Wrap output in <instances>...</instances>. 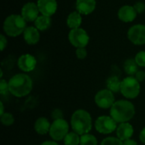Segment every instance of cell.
<instances>
[{
    "mask_svg": "<svg viewBox=\"0 0 145 145\" xmlns=\"http://www.w3.org/2000/svg\"><path fill=\"white\" fill-rule=\"evenodd\" d=\"M32 80L24 73L16 74L8 81L9 93L18 98L28 95L32 90Z\"/></svg>",
    "mask_w": 145,
    "mask_h": 145,
    "instance_id": "obj_1",
    "label": "cell"
},
{
    "mask_svg": "<svg viewBox=\"0 0 145 145\" xmlns=\"http://www.w3.org/2000/svg\"><path fill=\"white\" fill-rule=\"evenodd\" d=\"M50 127L51 124L45 117H39L34 124V129L39 135H45L49 133Z\"/></svg>",
    "mask_w": 145,
    "mask_h": 145,
    "instance_id": "obj_18",
    "label": "cell"
},
{
    "mask_svg": "<svg viewBox=\"0 0 145 145\" xmlns=\"http://www.w3.org/2000/svg\"><path fill=\"white\" fill-rule=\"evenodd\" d=\"M80 145H98V141L93 135L86 133L81 136Z\"/></svg>",
    "mask_w": 145,
    "mask_h": 145,
    "instance_id": "obj_24",
    "label": "cell"
},
{
    "mask_svg": "<svg viewBox=\"0 0 145 145\" xmlns=\"http://www.w3.org/2000/svg\"><path fill=\"white\" fill-rule=\"evenodd\" d=\"M100 145H123V143L121 139L118 138H114V137H109L105 138Z\"/></svg>",
    "mask_w": 145,
    "mask_h": 145,
    "instance_id": "obj_26",
    "label": "cell"
},
{
    "mask_svg": "<svg viewBox=\"0 0 145 145\" xmlns=\"http://www.w3.org/2000/svg\"><path fill=\"white\" fill-rule=\"evenodd\" d=\"M116 121L108 116H101L95 121V129L102 134H110L116 130Z\"/></svg>",
    "mask_w": 145,
    "mask_h": 145,
    "instance_id": "obj_8",
    "label": "cell"
},
{
    "mask_svg": "<svg viewBox=\"0 0 145 145\" xmlns=\"http://www.w3.org/2000/svg\"><path fill=\"white\" fill-rule=\"evenodd\" d=\"M118 18L120 20L125 23H129L133 21L137 17V11L132 5H124L121 7L118 10Z\"/></svg>",
    "mask_w": 145,
    "mask_h": 145,
    "instance_id": "obj_14",
    "label": "cell"
},
{
    "mask_svg": "<svg viewBox=\"0 0 145 145\" xmlns=\"http://www.w3.org/2000/svg\"><path fill=\"white\" fill-rule=\"evenodd\" d=\"M37 4L41 14L50 17L56 13L58 8L56 0H37Z\"/></svg>",
    "mask_w": 145,
    "mask_h": 145,
    "instance_id": "obj_13",
    "label": "cell"
},
{
    "mask_svg": "<svg viewBox=\"0 0 145 145\" xmlns=\"http://www.w3.org/2000/svg\"><path fill=\"white\" fill-rule=\"evenodd\" d=\"M9 92L8 88V82H7L5 80L2 79L0 81V93L2 95H5Z\"/></svg>",
    "mask_w": 145,
    "mask_h": 145,
    "instance_id": "obj_28",
    "label": "cell"
},
{
    "mask_svg": "<svg viewBox=\"0 0 145 145\" xmlns=\"http://www.w3.org/2000/svg\"><path fill=\"white\" fill-rule=\"evenodd\" d=\"M139 82H143L145 79V71H138L136 74H135V76H134Z\"/></svg>",
    "mask_w": 145,
    "mask_h": 145,
    "instance_id": "obj_33",
    "label": "cell"
},
{
    "mask_svg": "<svg viewBox=\"0 0 145 145\" xmlns=\"http://www.w3.org/2000/svg\"><path fill=\"white\" fill-rule=\"evenodd\" d=\"M76 57L79 59H84L88 55V52H87L86 48H76Z\"/></svg>",
    "mask_w": 145,
    "mask_h": 145,
    "instance_id": "obj_29",
    "label": "cell"
},
{
    "mask_svg": "<svg viewBox=\"0 0 145 145\" xmlns=\"http://www.w3.org/2000/svg\"><path fill=\"white\" fill-rule=\"evenodd\" d=\"M51 117L54 121L55 120H59V119H62L63 118V112L61 110L59 109H55L52 111L51 113Z\"/></svg>",
    "mask_w": 145,
    "mask_h": 145,
    "instance_id": "obj_30",
    "label": "cell"
},
{
    "mask_svg": "<svg viewBox=\"0 0 145 145\" xmlns=\"http://www.w3.org/2000/svg\"><path fill=\"white\" fill-rule=\"evenodd\" d=\"M121 93L125 98L129 99L137 98L140 93L139 82L134 76H128L121 81Z\"/></svg>",
    "mask_w": 145,
    "mask_h": 145,
    "instance_id": "obj_5",
    "label": "cell"
},
{
    "mask_svg": "<svg viewBox=\"0 0 145 145\" xmlns=\"http://www.w3.org/2000/svg\"><path fill=\"white\" fill-rule=\"evenodd\" d=\"M123 145H138V144L133 139H127L123 142Z\"/></svg>",
    "mask_w": 145,
    "mask_h": 145,
    "instance_id": "obj_34",
    "label": "cell"
},
{
    "mask_svg": "<svg viewBox=\"0 0 145 145\" xmlns=\"http://www.w3.org/2000/svg\"><path fill=\"white\" fill-rule=\"evenodd\" d=\"M80 140L81 137H79V134L75 132H71L69 133L64 138V144L65 145H80Z\"/></svg>",
    "mask_w": 145,
    "mask_h": 145,
    "instance_id": "obj_23",
    "label": "cell"
},
{
    "mask_svg": "<svg viewBox=\"0 0 145 145\" xmlns=\"http://www.w3.org/2000/svg\"><path fill=\"white\" fill-rule=\"evenodd\" d=\"M82 23V14L79 12H77V11H73V12L70 13V14L68 15V17L66 19L67 26L71 30L80 28Z\"/></svg>",
    "mask_w": 145,
    "mask_h": 145,
    "instance_id": "obj_19",
    "label": "cell"
},
{
    "mask_svg": "<svg viewBox=\"0 0 145 145\" xmlns=\"http://www.w3.org/2000/svg\"><path fill=\"white\" fill-rule=\"evenodd\" d=\"M17 65L18 67L24 72H31L34 71L37 66V59L33 55L25 54L18 59Z\"/></svg>",
    "mask_w": 145,
    "mask_h": 145,
    "instance_id": "obj_12",
    "label": "cell"
},
{
    "mask_svg": "<svg viewBox=\"0 0 145 145\" xmlns=\"http://www.w3.org/2000/svg\"><path fill=\"white\" fill-rule=\"evenodd\" d=\"M71 125L73 132L81 136L88 133L93 126L91 115L85 110H77L72 114Z\"/></svg>",
    "mask_w": 145,
    "mask_h": 145,
    "instance_id": "obj_3",
    "label": "cell"
},
{
    "mask_svg": "<svg viewBox=\"0 0 145 145\" xmlns=\"http://www.w3.org/2000/svg\"><path fill=\"white\" fill-rule=\"evenodd\" d=\"M133 7L138 14H142L145 11V3L143 2H137L133 5Z\"/></svg>",
    "mask_w": 145,
    "mask_h": 145,
    "instance_id": "obj_31",
    "label": "cell"
},
{
    "mask_svg": "<svg viewBox=\"0 0 145 145\" xmlns=\"http://www.w3.org/2000/svg\"><path fill=\"white\" fill-rule=\"evenodd\" d=\"M135 60L138 66L140 67H145V51H140L138 52L135 56Z\"/></svg>",
    "mask_w": 145,
    "mask_h": 145,
    "instance_id": "obj_27",
    "label": "cell"
},
{
    "mask_svg": "<svg viewBox=\"0 0 145 145\" xmlns=\"http://www.w3.org/2000/svg\"><path fill=\"white\" fill-rule=\"evenodd\" d=\"M127 38L135 45L145 44V25L137 24L133 25L127 31Z\"/></svg>",
    "mask_w": 145,
    "mask_h": 145,
    "instance_id": "obj_9",
    "label": "cell"
},
{
    "mask_svg": "<svg viewBox=\"0 0 145 145\" xmlns=\"http://www.w3.org/2000/svg\"><path fill=\"white\" fill-rule=\"evenodd\" d=\"M116 135L119 139L121 141H126L130 139L133 135V127L128 122L120 123L116 128Z\"/></svg>",
    "mask_w": 145,
    "mask_h": 145,
    "instance_id": "obj_17",
    "label": "cell"
},
{
    "mask_svg": "<svg viewBox=\"0 0 145 145\" xmlns=\"http://www.w3.org/2000/svg\"><path fill=\"white\" fill-rule=\"evenodd\" d=\"M124 71L130 76H135V74L138 71V65L135 59H128L125 61Z\"/></svg>",
    "mask_w": 145,
    "mask_h": 145,
    "instance_id": "obj_21",
    "label": "cell"
},
{
    "mask_svg": "<svg viewBox=\"0 0 145 145\" xmlns=\"http://www.w3.org/2000/svg\"><path fill=\"white\" fill-rule=\"evenodd\" d=\"M26 28V21L21 14H10L3 22V31L5 34L11 37L20 36Z\"/></svg>",
    "mask_w": 145,
    "mask_h": 145,
    "instance_id": "obj_4",
    "label": "cell"
},
{
    "mask_svg": "<svg viewBox=\"0 0 145 145\" xmlns=\"http://www.w3.org/2000/svg\"><path fill=\"white\" fill-rule=\"evenodd\" d=\"M121 81H120V79L116 76L109 77L106 81L107 89H109L112 93H118L119 91H121Z\"/></svg>",
    "mask_w": 145,
    "mask_h": 145,
    "instance_id": "obj_22",
    "label": "cell"
},
{
    "mask_svg": "<svg viewBox=\"0 0 145 145\" xmlns=\"http://www.w3.org/2000/svg\"><path fill=\"white\" fill-rule=\"evenodd\" d=\"M0 107H1V110H0V116L4 114V108H3V104L2 102H0Z\"/></svg>",
    "mask_w": 145,
    "mask_h": 145,
    "instance_id": "obj_37",
    "label": "cell"
},
{
    "mask_svg": "<svg viewBox=\"0 0 145 145\" xmlns=\"http://www.w3.org/2000/svg\"><path fill=\"white\" fill-rule=\"evenodd\" d=\"M39 30L35 26H27L23 32V37L25 42L29 45H35L40 40Z\"/></svg>",
    "mask_w": 145,
    "mask_h": 145,
    "instance_id": "obj_16",
    "label": "cell"
},
{
    "mask_svg": "<svg viewBox=\"0 0 145 145\" xmlns=\"http://www.w3.org/2000/svg\"><path fill=\"white\" fill-rule=\"evenodd\" d=\"M139 138H140V141L145 144V127L141 131V133L139 134Z\"/></svg>",
    "mask_w": 145,
    "mask_h": 145,
    "instance_id": "obj_35",
    "label": "cell"
},
{
    "mask_svg": "<svg viewBox=\"0 0 145 145\" xmlns=\"http://www.w3.org/2000/svg\"><path fill=\"white\" fill-rule=\"evenodd\" d=\"M7 43H8L7 38L5 37L4 35L1 34V36H0V48H1V51H3L4 50V48L7 46Z\"/></svg>",
    "mask_w": 145,
    "mask_h": 145,
    "instance_id": "obj_32",
    "label": "cell"
},
{
    "mask_svg": "<svg viewBox=\"0 0 145 145\" xmlns=\"http://www.w3.org/2000/svg\"><path fill=\"white\" fill-rule=\"evenodd\" d=\"M68 39L72 46L75 48H86L89 42V36L88 32L82 28L72 29L68 34Z\"/></svg>",
    "mask_w": 145,
    "mask_h": 145,
    "instance_id": "obj_7",
    "label": "cell"
},
{
    "mask_svg": "<svg viewBox=\"0 0 145 145\" xmlns=\"http://www.w3.org/2000/svg\"><path fill=\"white\" fill-rule=\"evenodd\" d=\"M51 24H52L51 17L43 15V14L39 15L37 18V20L34 21L35 27L41 31H46L47 29H48L51 26Z\"/></svg>",
    "mask_w": 145,
    "mask_h": 145,
    "instance_id": "obj_20",
    "label": "cell"
},
{
    "mask_svg": "<svg viewBox=\"0 0 145 145\" xmlns=\"http://www.w3.org/2000/svg\"><path fill=\"white\" fill-rule=\"evenodd\" d=\"M1 122L3 126L8 127V126L13 125V123L14 122V118L12 114L6 112L1 116Z\"/></svg>",
    "mask_w": 145,
    "mask_h": 145,
    "instance_id": "obj_25",
    "label": "cell"
},
{
    "mask_svg": "<svg viewBox=\"0 0 145 145\" xmlns=\"http://www.w3.org/2000/svg\"><path fill=\"white\" fill-rule=\"evenodd\" d=\"M41 145H59L55 141H46Z\"/></svg>",
    "mask_w": 145,
    "mask_h": 145,
    "instance_id": "obj_36",
    "label": "cell"
},
{
    "mask_svg": "<svg viewBox=\"0 0 145 145\" xmlns=\"http://www.w3.org/2000/svg\"><path fill=\"white\" fill-rule=\"evenodd\" d=\"M135 115V107L130 101L118 100L110 108V116L116 123L128 122Z\"/></svg>",
    "mask_w": 145,
    "mask_h": 145,
    "instance_id": "obj_2",
    "label": "cell"
},
{
    "mask_svg": "<svg viewBox=\"0 0 145 145\" xmlns=\"http://www.w3.org/2000/svg\"><path fill=\"white\" fill-rule=\"evenodd\" d=\"M69 133V125L65 120L59 119L53 121L49 130V135L54 141L64 140Z\"/></svg>",
    "mask_w": 145,
    "mask_h": 145,
    "instance_id": "obj_6",
    "label": "cell"
},
{
    "mask_svg": "<svg viewBox=\"0 0 145 145\" xmlns=\"http://www.w3.org/2000/svg\"><path fill=\"white\" fill-rule=\"evenodd\" d=\"M96 5V0H76V9L82 15H88L95 10Z\"/></svg>",
    "mask_w": 145,
    "mask_h": 145,
    "instance_id": "obj_15",
    "label": "cell"
},
{
    "mask_svg": "<svg viewBox=\"0 0 145 145\" xmlns=\"http://www.w3.org/2000/svg\"><path fill=\"white\" fill-rule=\"evenodd\" d=\"M96 105L101 109L111 108L115 103V97L111 91L109 89H103L99 91L94 98Z\"/></svg>",
    "mask_w": 145,
    "mask_h": 145,
    "instance_id": "obj_10",
    "label": "cell"
},
{
    "mask_svg": "<svg viewBox=\"0 0 145 145\" xmlns=\"http://www.w3.org/2000/svg\"><path fill=\"white\" fill-rule=\"evenodd\" d=\"M39 13L40 11L37 3L28 2L23 5L20 14L26 22H34L39 16Z\"/></svg>",
    "mask_w": 145,
    "mask_h": 145,
    "instance_id": "obj_11",
    "label": "cell"
}]
</instances>
